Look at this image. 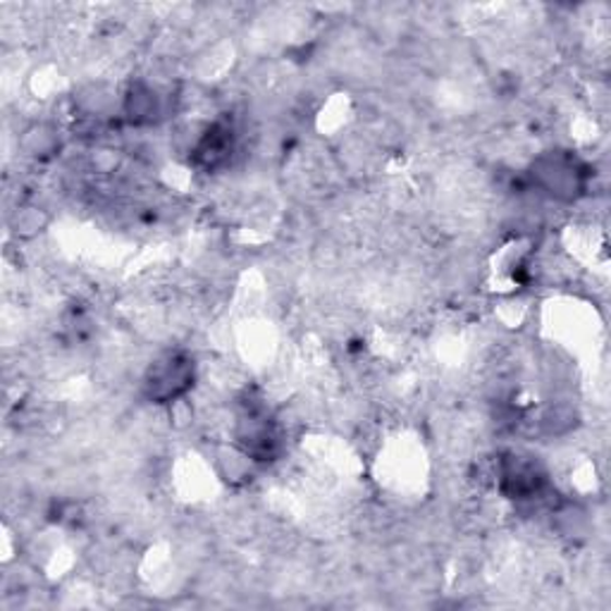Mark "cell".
<instances>
[{"instance_id": "6da1fadb", "label": "cell", "mask_w": 611, "mask_h": 611, "mask_svg": "<svg viewBox=\"0 0 611 611\" xmlns=\"http://www.w3.org/2000/svg\"><path fill=\"white\" fill-rule=\"evenodd\" d=\"M196 366L194 358L184 352H170L160 356L144 378V396L151 404H172L194 388Z\"/></svg>"}, {"instance_id": "7a4b0ae2", "label": "cell", "mask_w": 611, "mask_h": 611, "mask_svg": "<svg viewBox=\"0 0 611 611\" xmlns=\"http://www.w3.org/2000/svg\"><path fill=\"white\" fill-rule=\"evenodd\" d=\"M533 178L545 192L561 198V201H573L585 186V170L576 160L569 156H542L533 166Z\"/></svg>"}, {"instance_id": "3957f363", "label": "cell", "mask_w": 611, "mask_h": 611, "mask_svg": "<svg viewBox=\"0 0 611 611\" xmlns=\"http://www.w3.org/2000/svg\"><path fill=\"white\" fill-rule=\"evenodd\" d=\"M232 151H234L232 127L230 124H220V122L206 132L201 144H198V148H196L198 158H201L204 163L210 168L222 166L224 160L232 156Z\"/></svg>"}, {"instance_id": "277c9868", "label": "cell", "mask_w": 611, "mask_h": 611, "mask_svg": "<svg viewBox=\"0 0 611 611\" xmlns=\"http://www.w3.org/2000/svg\"><path fill=\"white\" fill-rule=\"evenodd\" d=\"M127 115L132 122L144 124V122H154V118L158 115V96L146 84H134L127 96Z\"/></svg>"}]
</instances>
